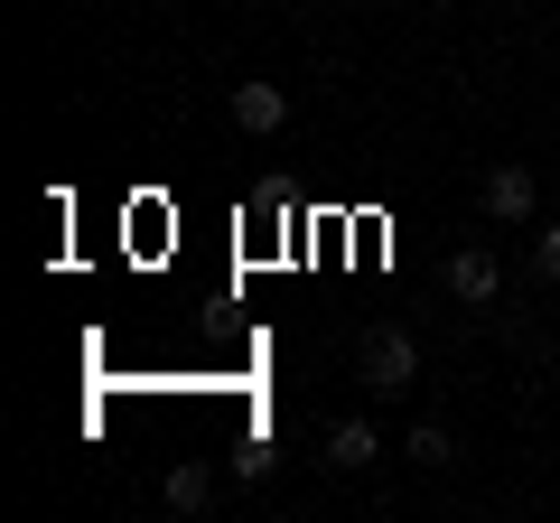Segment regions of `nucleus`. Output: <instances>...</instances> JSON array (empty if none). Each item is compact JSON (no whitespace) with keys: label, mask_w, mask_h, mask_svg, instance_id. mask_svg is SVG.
Here are the masks:
<instances>
[{"label":"nucleus","mask_w":560,"mask_h":523,"mask_svg":"<svg viewBox=\"0 0 560 523\" xmlns=\"http://www.w3.org/2000/svg\"><path fill=\"white\" fill-rule=\"evenodd\" d=\"M448 290H458L467 309H495V300H504V262L486 253V243H467V253L448 262Z\"/></svg>","instance_id":"nucleus-3"},{"label":"nucleus","mask_w":560,"mask_h":523,"mask_svg":"<svg viewBox=\"0 0 560 523\" xmlns=\"http://www.w3.org/2000/svg\"><path fill=\"white\" fill-rule=\"evenodd\" d=\"M355 374H364V393H374V403H401V393L420 383V346H411V327H364Z\"/></svg>","instance_id":"nucleus-1"},{"label":"nucleus","mask_w":560,"mask_h":523,"mask_svg":"<svg viewBox=\"0 0 560 523\" xmlns=\"http://www.w3.org/2000/svg\"><path fill=\"white\" fill-rule=\"evenodd\" d=\"M160 496H168V514H206V496H215L206 458H178V467H168V486H160Z\"/></svg>","instance_id":"nucleus-5"},{"label":"nucleus","mask_w":560,"mask_h":523,"mask_svg":"<svg viewBox=\"0 0 560 523\" xmlns=\"http://www.w3.org/2000/svg\"><path fill=\"white\" fill-rule=\"evenodd\" d=\"M280 121H290V94H280V84H234V131L271 141Z\"/></svg>","instance_id":"nucleus-4"},{"label":"nucleus","mask_w":560,"mask_h":523,"mask_svg":"<svg viewBox=\"0 0 560 523\" xmlns=\"http://www.w3.org/2000/svg\"><path fill=\"white\" fill-rule=\"evenodd\" d=\"M401 458H420V467H448L458 449H448V430H440V421H420L411 440H401Z\"/></svg>","instance_id":"nucleus-7"},{"label":"nucleus","mask_w":560,"mask_h":523,"mask_svg":"<svg viewBox=\"0 0 560 523\" xmlns=\"http://www.w3.org/2000/svg\"><path fill=\"white\" fill-rule=\"evenodd\" d=\"M374 421H337V430H327V467H346V477H355V467H374Z\"/></svg>","instance_id":"nucleus-6"},{"label":"nucleus","mask_w":560,"mask_h":523,"mask_svg":"<svg viewBox=\"0 0 560 523\" xmlns=\"http://www.w3.org/2000/svg\"><path fill=\"white\" fill-rule=\"evenodd\" d=\"M477 197H486V216H495V224H533L541 178H533L523 160H504V168H486V187H477Z\"/></svg>","instance_id":"nucleus-2"},{"label":"nucleus","mask_w":560,"mask_h":523,"mask_svg":"<svg viewBox=\"0 0 560 523\" xmlns=\"http://www.w3.org/2000/svg\"><path fill=\"white\" fill-rule=\"evenodd\" d=\"M533 271L560 290V224H541V243H533Z\"/></svg>","instance_id":"nucleus-8"}]
</instances>
